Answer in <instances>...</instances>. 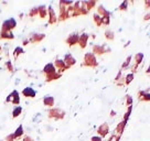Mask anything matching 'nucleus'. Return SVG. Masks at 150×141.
Returning a JSON list of instances; mask_svg holds the SVG:
<instances>
[{
    "label": "nucleus",
    "mask_w": 150,
    "mask_h": 141,
    "mask_svg": "<svg viewBox=\"0 0 150 141\" xmlns=\"http://www.w3.org/2000/svg\"><path fill=\"white\" fill-rule=\"evenodd\" d=\"M35 16H39V9H38V7H34L32 9L30 10V12H29V17H35Z\"/></svg>",
    "instance_id": "nucleus-34"
},
{
    "label": "nucleus",
    "mask_w": 150,
    "mask_h": 141,
    "mask_svg": "<svg viewBox=\"0 0 150 141\" xmlns=\"http://www.w3.org/2000/svg\"><path fill=\"white\" fill-rule=\"evenodd\" d=\"M114 116H116V111H115V110H112V111H110V117H114Z\"/></svg>",
    "instance_id": "nucleus-46"
},
{
    "label": "nucleus",
    "mask_w": 150,
    "mask_h": 141,
    "mask_svg": "<svg viewBox=\"0 0 150 141\" xmlns=\"http://www.w3.org/2000/svg\"><path fill=\"white\" fill-rule=\"evenodd\" d=\"M131 61H132V56H131V55H128V56L126 57L125 62L122 64V70H127V68L130 66Z\"/></svg>",
    "instance_id": "nucleus-26"
},
{
    "label": "nucleus",
    "mask_w": 150,
    "mask_h": 141,
    "mask_svg": "<svg viewBox=\"0 0 150 141\" xmlns=\"http://www.w3.org/2000/svg\"><path fill=\"white\" fill-rule=\"evenodd\" d=\"M44 39H45L44 33H34V34H31L29 41H30V43H40L42 42Z\"/></svg>",
    "instance_id": "nucleus-14"
},
{
    "label": "nucleus",
    "mask_w": 150,
    "mask_h": 141,
    "mask_svg": "<svg viewBox=\"0 0 150 141\" xmlns=\"http://www.w3.org/2000/svg\"><path fill=\"white\" fill-rule=\"evenodd\" d=\"M82 66L92 67V68H95V67H97V66H98V62H97L96 55H94L92 52L85 53L84 59H83V63H82Z\"/></svg>",
    "instance_id": "nucleus-1"
},
{
    "label": "nucleus",
    "mask_w": 150,
    "mask_h": 141,
    "mask_svg": "<svg viewBox=\"0 0 150 141\" xmlns=\"http://www.w3.org/2000/svg\"><path fill=\"white\" fill-rule=\"evenodd\" d=\"M132 103H134V99L130 95H126V106L129 107V106H132Z\"/></svg>",
    "instance_id": "nucleus-37"
},
{
    "label": "nucleus",
    "mask_w": 150,
    "mask_h": 141,
    "mask_svg": "<svg viewBox=\"0 0 150 141\" xmlns=\"http://www.w3.org/2000/svg\"><path fill=\"white\" fill-rule=\"evenodd\" d=\"M29 43H30L29 39H25V40H23V45H28Z\"/></svg>",
    "instance_id": "nucleus-45"
},
{
    "label": "nucleus",
    "mask_w": 150,
    "mask_h": 141,
    "mask_svg": "<svg viewBox=\"0 0 150 141\" xmlns=\"http://www.w3.org/2000/svg\"><path fill=\"white\" fill-rule=\"evenodd\" d=\"M21 113H22V107L21 106H16L12 110V118L14 119V118L19 117L21 115Z\"/></svg>",
    "instance_id": "nucleus-28"
},
{
    "label": "nucleus",
    "mask_w": 150,
    "mask_h": 141,
    "mask_svg": "<svg viewBox=\"0 0 150 141\" xmlns=\"http://www.w3.org/2000/svg\"><path fill=\"white\" fill-rule=\"evenodd\" d=\"M63 61H64V63H65V65H66L67 68H71L72 66H74L75 64H76V60H75V57L73 56L72 54H70V53H67V54L64 55Z\"/></svg>",
    "instance_id": "nucleus-12"
},
{
    "label": "nucleus",
    "mask_w": 150,
    "mask_h": 141,
    "mask_svg": "<svg viewBox=\"0 0 150 141\" xmlns=\"http://www.w3.org/2000/svg\"><path fill=\"white\" fill-rule=\"evenodd\" d=\"M6 103L13 104V105H19L20 104V95H19L18 90H14L12 93H10L8 95V97L6 99Z\"/></svg>",
    "instance_id": "nucleus-7"
},
{
    "label": "nucleus",
    "mask_w": 150,
    "mask_h": 141,
    "mask_svg": "<svg viewBox=\"0 0 150 141\" xmlns=\"http://www.w3.org/2000/svg\"><path fill=\"white\" fill-rule=\"evenodd\" d=\"M47 117L50 119H54V120H62L65 117V111L61 108L53 107V108H50V110H49Z\"/></svg>",
    "instance_id": "nucleus-2"
},
{
    "label": "nucleus",
    "mask_w": 150,
    "mask_h": 141,
    "mask_svg": "<svg viewBox=\"0 0 150 141\" xmlns=\"http://www.w3.org/2000/svg\"><path fill=\"white\" fill-rule=\"evenodd\" d=\"M79 40H80V34L77 32H73L65 39V43L69 47H74L79 44Z\"/></svg>",
    "instance_id": "nucleus-6"
},
{
    "label": "nucleus",
    "mask_w": 150,
    "mask_h": 141,
    "mask_svg": "<svg viewBox=\"0 0 150 141\" xmlns=\"http://www.w3.org/2000/svg\"><path fill=\"white\" fill-rule=\"evenodd\" d=\"M88 39H89V34L87 33H82L80 34V40H79V45L82 50H84L85 47H87V43H88Z\"/></svg>",
    "instance_id": "nucleus-15"
},
{
    "label": "nucleus",
    "mask_w": 150,
    "mask_h": 141,
    "mask_svg": "<svg viewBox=\"0 0 150 141\" xmlns=\"http://www.w3.org/2000/svg\"><path fill=\"white\" fill-rule=\"evenodd\" d=\"M146 74H149L150 75V66H148V68L146 70Z\"/></svg>",
    "instance_id": "nucleus-47"
},
{
    "label": "nucleus",
    "mask_w": 150,
    "mask_h": 141,
    "mask_svg": "<svg viewBox=\"0 0 150 141\" xmlns=\"http://www.w3.org/2000/svg\"><path fill=\"white\" fill-rule=\"evenodd\" d=\"M137 97L139 102H150V90H139L137 93Z\"/></svg>",
    "instance_id": "nucleus-10"
},
{
    "label": "nucleus",
    "mask_w": 150,
    "mask_h": 141,
    "mask_svg": "<svg viewBox=\"0 0 150 141\" xmlns=\"http://www.w3.org/2000/svg\"><path fill=\"white\" fill-rule=\"evenodd\" d=\"M59 8H60V14H59V17H57V21H65L67 20V12H66V10H67V7L65 5H63L61 1L59 2Z\"/></svg>",
    "instance_id": "nucleus-8"
},
{
    "label": "nucleus",
    "mask_w": 150,
    "mask_h": 141,
    "mask_svg": "<svg viewBox=\"0 0 150 141\" xmlns=\"http://www.w3.org/2000/svg\"><path fill=\"white\" fill-rule=\"evenodd\" d=\"M91 141H104L103 138H100L99 136H94L91 138Z\"/></svg>",
    "instance_id": "nucleus-41"
},
{
    "label": "nucleus",
    "mask_w": 150,
    "mask_h": 141,
    "mask_svg": "<svg viewBox=\"0 0 150 141\" xmlns=\"http://www.w3.org/2000/svg\"><path fill=\"white\" fill-rule=\"evenodd\" d=\"M97 13H98L100 17H107V16H110V14H112L103 5H99L98 7H97Z\"/></svg>",
    "instance_id": "nucleus-23"
},
{
    "label": "nucleus",
    "mask_w": 150,
    "mask_h": 141,
    "mask_svg": "<svg viewBox=\"0 0 150 141\" xmlns=\"http://www.w3.org/2000/svg\"><path fill=\"white\" fill-rule=\"evenodd\" d=\"M128 6H129V1H128V0H125V1H122V4L119 5L118 10H119V11H127V10H128Z\"/></svg>",
    "instance_id": "nucleus-32"
},
{
    "label": "nucleus",
    "mask_w": 150,
    "mask_h": 141,
    "mask_svg": "<svg viewBox=\"0 0 150 141\" xmlns=\"http://www.w3.org/2000/svg\"><path fill=\"white\" fill-rule=\"evenodd\" d=\"M120 138H122V136H119L117 133H112V136L109 137L108 141H120Z\"/></svg>",
    "instance_id": "nucleus-35"
},
{
    "label": "nucleus",
    "mask_w": 150,
    "mask_h": 141,
    "mask_svg": "<svg viewBox=\"0 0 150 141\" xmlns=\"http://www.w3.org/2000/svg\"><path fill=\"white\" fill-rule=\"evenodd\" d=\"M24 53V51H23V49L21 47H17L16 49H14V51H13V56H14V59L17 60L18 59V56H20L21 54H23Z\"/></svg>",
    "instance_id": "nucleus-30"
},
{
    "label": "nucleus",
    "mask_w": 150,
    "mask_h": 141,
    "mask_svg": "<svg viewBox=\"0 0 150 141\" xmlns=\"http://www.w3.org/2000/svg\"><path fill=\"white\" fill-rule=\"evenodd\" d=\"M131 111H132V106H129V107H127V110H126V113H125V115H124V117H122V120H125V121L128 122L129 118H130Z\"/></svg>",
    "instance_id": "nucleus-31"
},
{
    "label": "nucleus",
    "mask_w": 150,
    "mask_h": 141,
    "mask_svg": "<svg viewBox=\"0 0 150 141\" xmlns=\"http://www.w3.org/2000/svg\"><path fill=\"white\" fill-rule=\"evenodd\" d=\"M42 72L44 73V75H50V74H53V73H55L57 70H56L55 66H54L53 63H47V65L43 67Z\"/></svg>",
    "instance_id": "nucleus-16"
},
{
    "label": "nucleus",
    "mask_w": 150,
    "mask_h": 141,
    "mask_svg": "<svg viewBox=\"0 0 150 141\" xmlns=\"http://www.w3.org/2000/svg\"><path fill=\"white\" fill-rule=\"evenodd\" d=\"M61 76H62V74L61 73H59V72H55V73L50 74V75H45V82L50 83V82H53V80H60Z\"/></svg>",
    "instance_id": "nucleus-21"
},
{
    "label": "nucleus",
    "mask_w": 150,
    "mask_h": 141,
    "mask_svg": "<svg viewBox=\"0 0 150 141\" xmlns=\"http://www.w3.org/2000/svg\"><path fill=\"white\" fill-rule=\"evenodd\" d=\"M85 5H86V7H87L88 11H91L95 6L97 5V2H96V1H94V0H91V1H85Z\"/></svg>",
    "instance_id": "nucleus-33"
},
{
    "label": "nucleus",
    "mask_w": 150,
    "mask_h": 141,
    "mask_svg": "<svg viewBox=\"0 0 150 141\" xmlns=\"http://www.w3.org/2000/svg\"><path fill=\"white\" fill-rule=\"evenodd\" d=\"M105 38L108 41H114L115 40V33H114V31L110 30V29H107L105 31Z\"/></svg>",
    "instance_id": "nucleus-25"
},
{
    "label": "nucleus",
    "mask_w": 150,
    "mask_h": 141,
    "mask_svg": "<svg viewBox=\"0 0 150 141\" xmlns=\"http://www.w3.org/2000/svg\"><path fill=\"white\" fill-rule=\"evenodd\" d=\"M144 57H145V55H144V53H141V52L137 53L136 55L134 56V64L130 65L131 73H134V74H135L137 70H138L139 65H140L141 63H142V61H144Z\"/></svg>",
    "instance_id": "nucleus-4"
},
{
    "label": "nucleus",
    "mask_w": 150,
    "mask_h": 141,
    "mask_svg": "<svg viewBox=\"0 0 150 141\" xmlns=\"http://www.w3.org/2000/svg\"><path fill=\"white\" fill-rule=\"evenodd\" d=\"M144 6H145L146 10L150 9V0H145V1H144Z\"/></svg>",
    "instance_id": "nucleus-42"
},
{
    "label": "nucleus",
    "mask_w": 150,
    "mask_h": 141,
    "mask_svg": "<svg viewBox=\"0 0 150 141\" xmlns=\"http://www.w3.org/2000/svg\"><path fill=\"white\" fill-rule=\"evenodd\" d=\"M6 141H16L13 137V133H11V135H8V136L6 137Z\"/></svg>",
    "instance_id": "nucleus-40"
},
{
    "label": "nucleus",
    "mask_w": 150,
    "mask_h": 141,
    "mask_svg": "<svg viewBox=\"0 0 150 141\" xmlns=\"http://www.w3.org/2000/svg\"><path fill=\"white\" fill-rule=\"evenodd\" d=\"M134 77H135V74L134 73H128L126 76H125V86H128L130 85V83L134 80Z\"/></svg>",
    "instance_id": "nucleus-29"
},
{
    "label": "nucleus",
    "mask_w": 150,
    "mask_h": 141,
    "mask_svg": "<svg viewBox=\"0 0 150 141\" xmlns=\"http://www.w3.org/2000/svg\"><path fill=\"white\" fill-rule=\"evenodd\" d=\"M6 67L8 68V70H9V72L13 73V66H12V63H11L10 61H7V62H6Z\"/></svg>",
    "instance_id": "nucleus-39"
},
{
    "label": "nucleus",
    "mask_w": 150,
    "mask_h": 141,
    "mask_svg": "<svg viewBox=\"0 0 150 141\" xmlns=\"http://www.w3.org/2000/svg\"><path fill=\"white\" fill-rule=\"evenodd\" d=\"M126 126H127V121L122 120V121L117 125V127H116V129H115V132H116L117 135H119V136H122V133H124V131H125Z\"/></svg>",
    "instance_id": "nucleus-20"
},
{
    "label": "nucleus",
    "mask_w": 150,
    "mask_h": 141,
    "mask_svg": "<svg viewBox=\"0 0 150 141\" xmlns=\"http://www.w3.org/2000/svg\"><path fill=\"white\" fill-rule=\"evenodd\" d=\"M23 141H34V139H33L32 137H30V136H25L23 138Z\"/></svg>",
    "instance_id": "nucleus-44"
},
{
    "label": "nucleus",
    "mask_w": 150,
    "mask_h": 141,
    "mask_svg": "<svg viewBox=\"0 0 150 141\" xmlns=\"http://www.w3.org/2000/svg\"><path fill=\"white\" fill-rule=\"evenodd\" d=\"M0 39L1 40H13L14 34L12 33V31H0Z\"/></svg>",
    "instance_id": "nucleus-19"
},
{
    "label": "nucleus",
    "mask_w": 150,
    "mask_h": 141,
    "mask_svg": "<svg viewBox=\"0 0 150 141\" xmlns=\"http://www.w3.org/2000/svg\"><path fill=\"white\" fill-rule=\"evenodd\" d=\"M129 44H130V41H128V42H127L126 44L124 45V47H128V45H129Z\"/></svg>",
    "instance_id": "nucleus-48"
},
{
    "label": "nucleus",
    "mask_w": 150,
    "mask_h": 141,
    "mask_svg": "<svg viewBox=\"0 0 150 141\" xmlns=\"http://www.w3.org/2000/svg\"><path fill=\"white\" fill-rule=\"evenodd\" d=\"M47 16H49V24H55L57 22V16L51 6L47 7Z\"/></svg>",
    "instance_id": "nucleus-11"
},
{
    "label": "nucleus",
    "mask_w": 150,
    "mask_h": 141,
    "mask_svg": "<svg viewBox=\"0 0 150 141\" xmlns=\"http://www.w3.org/2000/svg\"><path fill=\"white\" fill-rule=\"evenodd\" d=\"M142 20H144V21H150V12L146 13L145 16H144V18H142Z\"/></svg>",
    "instance_id": "nucleus-43"
},
{
    "label": "nucleus",
    "mask_w": 150,
    "mask_h": 141,
    "mask_svg": "<svg viewBox=\"0 0 150 141\" xmlns=\"http://www.w3.org/2000/svg\"><path fill=\"white\" fill-rule=\"evenodd\" d=\"M16 27H17V21L13 18H10V19H7L2 22L1 30H4V31H12Z\"/></svg>",
    "instance_id": "nucleus-5"
},
{
    "label": "nucleus",
    "mask_w": 150,
    "mask_h": 141,
    "mask_svg": "<svg viewBox=\"0 0 150 141\" xmlns=\"http://www.w3.org/2000/svg\"><path fill=\"white\" fill-rule=\"evenodd\" d=\"M0 53H1V45H0ZM1 59V57H0Z\"/></svg>",
    "instance_id": "nucleus-49"
},
{
    "label": "nucleus",
    "mask_w": 150,
    "mask_h": 141,
    "mask_svg": "<svg viewBox=\"0 0 150 141\" xmlns=\"http://www.w3.org/2000/svg\"><path fill=\"white\" fill-rule=\"evenodd\" d=\"M93 20H94V22H95V24H96L97 27H102V25H103V22H102V17H100L97 12H96V13H94Z\"/></svg>",
    "instance_id": "nucleus-27"
},
{
    "label": "nucleus",
    "mask_w": 150,
    "mask_h": 141,
    "mask_svg": "<svg viewBox=\"0 0 150 141\" xmlns=\"http://www.w3.org/2000/svg\"><path fill=\"white\" fill-rule=\"evenodd\" d=\"M54 103H55L54 97L51 96V95H47V96H45V97L43 98V104H44V106H47V107H49V108H53Z\"/></svg>",
    "instance_id": "nucleus-18"
},
{
    "label": "nucleus",
    "mask_w": 150,
    "mask_h": 141,
    "mask_svg": "<svg viewBox=\"0 0 150 141\" xmlns=\"http://www.w3.org/2000/svg\"><path fill=\"white\" fill-rule=\"evenodd\" d=\"M109 133V126H108L107 122H104L102 123L98 128H97V135L100 138H105Z\"/></svg>",
    "instance_id": "nucleus-9"
},
{
    "label": "nucleus",
    "mask_w": 150,
    "mask_h": 141,
    "mask_svg": "<svg viewBox=\"0 0 150 141\" xmlns=\"http://www.w3.org/2000/svg\"><path fill=\"white\" fill-rule=\"evenodd\" d=\"M24 135V130H23V126L22 125H20L17 129H16V131L13 132V137L14 139L17 140V139H19V138H21V137Z\"/></svg>",
    "instance_id": "nucleus-24"
},
{
    "label": "nucleus",
    "mask_w": 150,
    "mask_h": 141,
    "mask_svg": "<svg viewBox=\"0 0 150 141\" xmlns=\"http://www.w3.org/2000/svg\"><path fill=\"white\" fill-rule=\"evenodd\" d=\"M122 70H120L119 72H118L117 75H116V77H115V80H114V83L116 84V83H118V82L122 80Z\"/></svg>",
    "instance_id": "nucleus-38"
},
{
    "label": "nucleus",
    "mask_w": 150,
    "mask_h": 141,
    "mask_svg": "<svg viewBox=\"0 0 150 141\" xmlns=\"http://www.w3.org/2000/svg\"><path fill=\"white\" fill-rule=\"evenodd\" d=\"M109 52H110V47H107L106 44H95V45H93L92 53L94 55H103V54H106Z\"/></svg>",
    "instance_id": "nucleus-3"
},
{
    "label": "nucleus",
    "mask_w": 150,
    "mask_h": 141,
    "mask_svg": "<svg viewBox=\"0 0 150 141\" xmlns=\"http://www.w3.org/2000/svg\"><path fill=\"white\" fill-rule=\"evenodd\" d=\"M53 64H54V66H55L56 70H57L59 73H61V74L63 73V72H65L66 70H69V68L66 67L64 61H63V60H61V59H56Z\"/></svg>",
    "instance_id": "nucleus-13"
},
{
    "label": "nucleus",
    "mask_w": 150,
    "mask_h": 141,
    "mask_svg": "<svg viewBox=\"0 0 150 141\" xmlns=\"http://www.w3.org/2000/svg\"><path fill=\"white\" fill-rule=\"evenodd\" d=\"M102 22H103V25H109L110 24V16L102 17Z\"/></svg>",
    "instance_id": "nucleus-36"
},
{
    "label": "nucleus",
    "mask_w": 150,
    "mask_h": 141,
    "mask_svg": "<svg viewBox=\"0 0 150 141\" xmlns=\"http://www.w3.org/2000/svg\"><path fill=\"white\" fill-rule=\"evenodd\" d=\"M38 9H39V17L41 18V19H45L47 17V7L44 5H41L38 7Z\"/></svg>",
    "instance_id": "nucleus-22"
},
{
    "label": "nucleus",
    "mask_w": 150,
    "mask_h": 141,
    "mask_svg": "<svg viewBox=\"0 0 150 141\" xmlns=\"http://www.w3.org/2000/svg\"><path fill=\"white\" fill-rule=\"evenodd\" d=\"M22 95L27 98H34L35 95H37V92L33 90L32 87H25L22 90Z\"/></svg>",
    "instance_id": "nucleus-17"
}]
</instances>
